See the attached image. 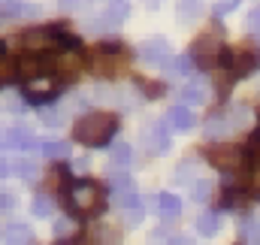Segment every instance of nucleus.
<instances>
[{
	"mask_svg": "<svg viewBox=\"0 0 260 245\" xmlns=\"http://www.w3.org/2000/svg\"><path fill=\"white\" fill-rule=\"evenodd\" d=\"M170 245H194V239H188V236H173Z\"/></svg>",
	"mask_w": 260,
	"mask_h": 245,
	"instance_id": "nucleus-37",
	"label": "nucleus"
},
{
	"mask_svg": "<svg viewBox=\"0 0 260 245\" xmlns=\"http://www.w3.org/2000/svg\"><path fill=\"white\" fill-rule=\"evenodd\" d=\"M248 27H251L254 34H260V9H254V12L248 15Z\"/></svg>",
	"mask_w": 260,
	"mask_h": 245,
	"instance_id": "nucleus-35",
	"label": "nucleus"
},
{
	"mask_svg": "<svg viewBox=\"0 0 260 245\" xmlns=\"http://www.w3.org/2000/svg\"><path fill=\"white\" fill-rule=\"evenodd\" d=\"M43 70L49 76H55L58 82H73L82 73V55H79V49H58L49 58H43Z\"/></svg>",
	"mask_w": 260,
	"mask_h": 245,
	"instance_id": "nucleus-4",
	"label": "nucleus"
},
{
	"mask_svg": "<svg viewBox=\"0 0 260 245\" xmlns=\"http://www.w3.org/2000/svg\"><path fill=\"white\" fill-rule=\"evenodd\" d=\"M46 185H49V191H61V188H67V185H70V170L55 164V167L49 170V176H46Z\"/></svg>",
	"mask_w": 260,
	"mask_h": 245,
	"instance_id": "nucleus-20",
	"label": "nucleus"
},
{
	"mask_svg": "<svg viewBox=\"0 0 260 245\" xmlns=\"http://www.w3.org/2000/svg\"><path fill=\"white\" fill-rule=\"evenodd\" d=\"M203 155H206V161H209L212 167L227 170V173H233V170L242 167V148H236V145H230V142H215V145H209Z\"/></svg>",
	"mask_w": 260,
	"mask_h": 245,
	"instance_id": "nucleus-6",
	"label": "nucleus"
},
{
	"mask_svg": "<svg viewBox=\"0 0 260 245\" xmlns=\"http://www.w3.org/2000/svg\"><path fill=\"white\" fill-rule=\"evenodd\" d=\"M130 15V0H106V21L121 24Z\"/></svg>",
	"mask_w": 260,
	"mask_h": 245,
	"instance_id": "nucleus-15",
	"label": "nucleus"
},
{
	"mask_svg": "<svg viewBox=\"0 0 260 245\" xmlns=\"http://www.w3.org/2000/svg\"><path fill=\"white\" fill-rule=\"evenodd\" d=\"M0 139H3V145H9V148H34V142H37L27 127H9Z\"/></svg>",
	"mask_w": 260,
	"mask_h": 245,
	"instance_id": "nucleus-13",
	"label": "nucleus"
},
{
	"mask_svg": "<svg viewBox=\"0 0 260 245\" xmlns=\"http://www.w3.org/2000/svg\"><path fill=\"white\" fill-rule=\"evenodd\" d=\"M91 67H94L97 76L115 79V76H121L124 67H127V52H124L121 46H109V49L100 46V49L94 52V58H91Z\"/></svg>",
	"mask_w": 260,
	"mask_h": 245,
	"instance_id": "nucleus-5",
	"label": "nucleus"
},
{
	"mask_svg": "<svg viewBox=\"0 0 260 245\" xmlns=\"http://www.w3.org/2000/svg\"><path fill=\"white\" fill-rule=\"evenodd\" d=\"M46 121L49 124H61L64 118H61V112H46Z\"/></svg>",
	"mask_w": 260,
	"mask_h": 245,
	"instance_id": "nucleus-38",
	"label": "nucleus"
},
{
	"mask_svg": "<svg viewBox=\"0 0 260 245\" xmlns=\"http://www.w3.org/2000/svg\"><path fill=\"white\" fill-rule=\"evenodd\" d=\"M191 58H194V64L203 67V70H215L218 61L224 58V37H221V30H206V34H200L194 40V46H191Z\"/></svg>",
	"mask_w": 260,
	"mask_h": 245,
	"instance_id": "nucleus-3",
	"label": "nucleus"
},
{
	"mask_svg": "<svg viewBox=\"0 0 260 245\" xmlns=\"http://www.w3.org/2000/svg\"><path fill=\"white\" fill-rule=\"evenodd\" d=\"M130 161H133V148L130 145H115L112 148V164L115 167H130Z\"/></svg>",
	"mask_w": 260,
	"mask_h": 245,
	"instance_id": "nucleus-26",
	"label": "nucleus"
},
{
	"mask_svg": "<svg viewBox=\"0 0 260 245\" xmlns=\"http://www.w3.org/2000/svg\"><path fill=\"white\" fill-rule=\"evenodd\" d=\"M58 88H61V82L55 76H37V79L24 82V97L34 103H46V100L58 97Z\"/></svg>",
	"mask_w": 260,
	"mask_h": 245,
	"instance_id": "nucleus-7",
	"label": "nucleus"
},
{
	"mask_svg": "<svg viewBox=\"0 0 260 245\" xmlns=\"http://www.w3.org/2000/svg\"><path fill=\"white\" fill-rule=\"evenodd\" d=\"M12 76H15V61H12V58L0 49V85H6Z\"/></svg>",
	"mask_w": 260,
	"mask_h": 245,
	"instance_id": "nucleus-25",
	"label": "nucleus"
},
{
	"mask_svg": "<svg viewBox=\"0 0 260 245\" xmlns=\"http://www.w3.org/2000/svg\"><path fill=\"white\" fill-rule=\"evenodd\" d=\"M139 58H142L145 64L164 67V64L170 61V46H167V40L154 37V40H145V43H139Z\"/></svg>",
	"mask_w": 260,
	"mask_h": 245,
	"instance_id": "nucleus-10",
	"label": "nucleus"
},
{
	"mask_svg": "<svg viewBox=\"0 0 260 245\" xmlns=\"http://www.w3.org/2000/svg\"><path fill=\"white\" fill-rule=\"evenodd\" d=\"M182 100H185V106H188V103H203V100H206L203 82H191L188 88H182Z\"/></svg>",
	"mask_w": 260,
	"mask_h": 245,
	"instance_id": "nucleus-23",
	"label": "nucleus"
},
{
	"mask_svg": "<svg viewBox=\"0 0 260 245\" xmlns=\"http://www.w3.org/2000/svg\"><path fill=\"white\" fill-rule=\"evenodd\" d=\"M212 194V182L209 179H197L194 182V200H209Z\"/></svg>",
	"mask_w": 260,
	"mask_h": 245,
	"instance_id": "nucleus-30",
	"label": "nucleus"
},
{
	"mask_svg": "<svg viewBox=\"0 0 260 245\" xmlns=\"http://www.w3.org/2000/svg\"><path fill=\"white\" fill-rule=\"evenodd\" d=\"M0 209H15V197H9V194H0Z\"/></svg>",
	"mask_w": 260,
	"mask_h": 245,
	"instance_id": "nucleus-36",
	"label": "nucleus"
},
{
	"mask_svg": "<svg viewBox=\"0 0 260 245\" xmlns=\"http://www.w3.org/2000/svg\"><path fill=\"white\" fill-rule=\"evenodd\" d=\"M88 245H121V236H118V230H115V227L100 224V227H94V230H91Z\"/></svg>",
	"mask_w": 260,
	"mask_h": 245,
	"instance_id": "nucleus-14",
	"label": "nucleus"
},
{
	"mask_svg": "<svg viewBox=\"0 0 260 245\" xmlns=\"http://www.w3.org/2000/svg\"><path fill=\"white\" fill-rule=\"evenodd\" d=\"M245 242L260 245V224L257 221H245Z\"/></svg>",
	"mask_w": 260,
	"mask_h": 245,
	"instance_id": "nucleus-29",
	"label": "nucleus"
},
{
	"mask_svg": "<svg viewBox=\"0 0 260 245\" xmlns=\"http://www.w3.org/2000/svg\"><path fill=\"white\" fill-rule=\"evenodd\" d=\"M167 127H170V124H154V127L145 130V142H148V148L157 151V155L170 151V130H167Z\"/></svg>",
	"mask_w": 260,
	"mask_h": 245,
	"instance_id": "nucleus-11",
	"label": "nucleus"
},
{
	"mask_svg": "<svg viewBox=\"0 0 260 245\" xmlns=\"http://www.w3.org/2000/svg\"><path fill=\"white\" fill-rule=\"evenodd\" d=\"M9 170H12L15 176H21V179H30V176H34V164H30V161H15Z\"/></svg>",
	"mask_w": 260,
	"mask_h": 245,
	"instance_id": "nucleus-31",
	"label": "nucleus"
},
{
	"mask_svg": "<svg viewBox=\"0 0 260 245\" xmlns=\"http://www.w3.org/2000/svg\"><path fill=\"white\" fill-rule=\"evenodd\" d=\"M3 239L9 245H30V230H27V224H6Z\"/></svg>",
	"mask_w": 260,
	"mask_h": 245,
	"instance_id": "nucleus-16",
	"label": "nucleus"
},
{
	"mask_svg": "<svg viewBox=\"0 0 260 245\" xmlns=\"http://www.w3.org/2000/svg\"><path fill=\"white\" fill-rule=\"evenodd\" d=\"M197 230H200L203 236H215V233L221 230V215H218V212H203V215L197 218Z\"/></svg>",
	"mask_w": 260,
	"mask_h": 245,
	"instance_id": "nucleus-17",
	"label": "nucleus"
},
{
	"mask_svg": "<svg viewBox=\"0 0 260 245\" xmlns=\"http://www.w3.org/2000/svg\"><path fill=\"white\" fill-rule=\"evenodd\" d=\"M139 221H142V206H139V203H136V206H127V209H124V224H127V227H136Z\"/></svg>",
	"mask_w": 260,
	"mask_h": 245,
	"instance_id": "nucleus-28",
	"label": "nucleus"
},
{
	"mask_svg": "<svg viewBox=\"0 0 260 245\" xmlns=\"http://www.w3.org/2000/svg\"><path fill=\"white\" fill-rule=\"evenodd\" d=\"M67 203L76 215H97L103 209V188L97 182H76L67 191Z\"/></svg>",
	"mask_w": 260,
	"mask_h": 245,
	"instance_id": "nucleus-2",
	"label": "nucleus"
},
{
	"mask_svg": "<svg viewBox=\"0 0 260 245\" xmlns=\"http://www.w3.org/2000/svg\"><path fill=\"white\" fill-rule=\"evenodd\" d=\"M167 124H170V130H191L197 124V118H194V112L182 103V106H173L167 112Z\"/></svg>",
	"mask_w": 260,
	"mask_h": 245,
	"instance_id": "nucleus-12",
	"label": "nucleus"
},
{
	"mask_svg": "<svg viewBox=\"0 0 260 245\" xmlns=\"http://www.w3.org/2000/svg\"><path fill=\"white\" fill-rule=\"evenodd\" d=\"M109 191H112V203L121 206V209H127V206H136V203H139V197H136V185H133V179L124 176V173H115V176L109 179Z\"/></svg>",
	"mask_w": 260,
	"mask_h": 245,
	"instance_id": "nucleus-9",
	"label": "nucleus"
},
{
	"mask_svg": "<svg viewBox=\"0 0 260 245\" xmlns=\"http://www.w3.org/2000/svg\"><path fill=\"white\" fill-rule=\"evenodd\" d=\"M239 6V0H215V15H227Z\"/></svg>",
	"mask_w": 260,
	"mask_h": 245,
	"instance_id": "nucleus-32",
	"label": "nucleus"
},
{
	"mask_svg": "<svg viewBox=\"0 0 260 245\" xmlns=\"http://www.w3.org/2000/svg\"><path fill=\"white\" fill-rule=\"evenodd\" d=\"M18 73L24 76V82L27 79H37V76H43L46 70H43V58H37V55H27V58H21L18 61Z\"/></svg>",
	"mask_w": 260,
	"mask_h": 245,
	"instance_id": "nucleus-18",
	"label": "nucleus"
},
{
	"mask_svg": "<svg viewBox=\"0 0 260 245\" xmlns=\"http://www.w3.org/2000/svg\"><path fill=\"white\" fill-rule=\"evenodd\" d=\"M43 155L52 158V161H61V158L70 155V145L61 142V139H46V142H43Z\"/></svg>",
	"mask_w": 260,
	"mask_h": 245,
	"instance_id": "nucleus-22",
	"label": "nucleus"
},
{
	"mask_svg": "<svg viewBox=\"0 0 260 245\" xmlns=\"http://www.w3.org/2000/svg\"><path fill=\"white\" fill-rule=\"evenodd\" d=\"M242 203H245V197H242L236 188H230V191L224 194V206H242Z\"/></svg>",
	"mask_w": 260,
	"mask_h": 245,
	"instance_id": "nucleus-33",
	"label": "nucleus"
},
{
	"mask_svg": "<svg viewBox=\"0 0 260 245\" xmlns=\"http://www.w3.org/2000/svg\"><path fill=\"white\" fill-rule=\"evenodd\" d=\"M30 209H34V215H37V218H49L55 206H52V197H49V194H40V197H34Z\"/></svg>",
	"mask_w": 260,
	"mask_h": 245,
	"instance_id": "nucleus-24",
	"label": "nucleus"
},
{
	"mask_svg": "<svg viewBox=\"0 0 260 245\" xmlns=\"http://www.w3.org/2000/svg\"><path fill=\"white\" fill-rule=\"evenodd\" d=\"M191 67H194V58L191 55H179V58H170V61L164 64L167 76H188Z\"/></svg>",
	"mask_w": 260,
	"mask_h": 245,
	"instance_id": "nucleus-19",
	"label": "nucleus"
},
{
	"mask_svg": "<svg viewBox=\"0 0 260 245\" xmlns=\"http://www.w3.org/2000/svg\"><path fill=\"white\" fill-rule=\"evenodd\" d=\"M6 173H9V164H6V161H3V158H0V179H3V176H6Z\"/></svg>",
	"mask_w": 260,
	"mask_h": 245,
	"instance_id": "nucleus-39",
	"label": "nucleus"
},
{
	"mask_svg": "<svg viewBox=\"0 0 260 245\" xmlns=\"http://www.w3.org/2000/svg\"><path fill=\"white\" fill-rule=\"evenodd\" d=\"M260 67V52L257 49H236V52H230L227 55V70L236 76V79H242V76H248V73H254Z\"/></svg>",
	"mask_w": 260,
	"mask_h": 245,
	"instance_id": "nucleus-8",
	"label": "nucleus"
},
{
	"mask_svg": "<svg viewBox=\"0 0 260 245\" xmlns=\"http://www.w3.org/2000/svg\"><path fill=\"white\" fill-rule=\"evenodd\" d=\"M21 12H24L21 0H0V18H15Z\"/></svg>",
	"mask_w": 260,
	"mask_h": 245,
	"instance_id": "nucleus-27",
	"label": "nucleus"
},
{
	"mask_svg": "<svg viewBox=\"0 0 260 245\" xmlns=\"http://www.w3.org/2000/svg\"><path fill=\"white\" fill-rule=\"evenodd\" d=\"M115 130H118V115H112V112H88V115H82L73 124V139L82 142V145L97 148V145H106L115 136Z\"/></svg>",
	"mask_w": 260,
	"mask_h": 245,
	"instance_id": "nucleus-1",
	"label": "nucleus"
},
{
	"mask_svg": "<svg viewBox=\"0 0 260 245\" xmlns=\"http://www.w3.org/2000/svg\"><path fill=\"white\" fill-rule=\"evenodd\" d=\"M248 182H251L254 191H260V161H254V167H251V179H248Z\"/></svg>",
	"mask_w": 260,
	"mask_h": 245,
	"instance_id": "nucleus-34",
	"label": "nucleus"
},
{
	"mask_svg": "<svg viewBox=\"0 0 260 245\" xmlns=\"http://www.w3.org/2000/svg\"><path fill=\"white\" fill-rule=\"evenodd\" d=\"M157 206H160V215L170 221V218H176L179 215V209H182V203H179V197H173V194H160L157 197Z\"/></svg>",
	"mask_w": 260,
	"mask_h": 245,
	"instance_id": "nucleus-21",
	"label": "nucleus"
}]
</instances>
